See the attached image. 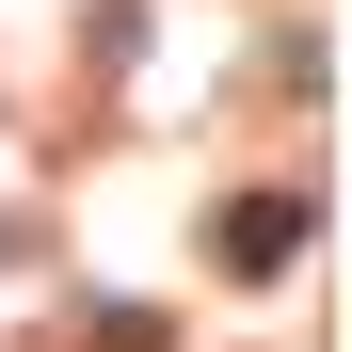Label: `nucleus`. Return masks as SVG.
<instances>
[{
	"instance_id": "1",
	"label": "nucleus",
	"mask_w": 352,
	"mask_h": 352,
	"mask_svg": "<svg viewBox=\"0 0 352 352\" xmlns=\"http://www.w3.org/2000/svg\"><path fill=\"white\" fill-rule=\"evenodd\" d=\"M208 256H241V272H288V256H305V192H241V224H208Z\"/></svg>"
}]
</instances>
